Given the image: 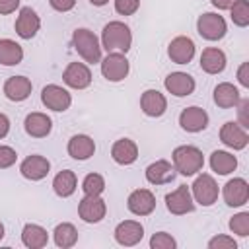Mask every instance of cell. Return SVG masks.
Wrapping results in <instances>:
<instances>
[{
	"mask_svg": "<svg viewBox=\"0 0 249 249\" xmlns=\"http://www.w3.org/2000/svg\"><path fill=\"white\" fill-rule=\"evenodd\" d=\"M4 233H6V228H4V224L0 222V241L4 239Z\"/></svg>",
	"mask_w": 249,
	"mask_h": 249,
	"instance_id": "7dc6e473",
	"label": "cell"
},
{
	"mask_svg": "<svg viewBox=\"0 0 249 249\" xmlns=\"http://www.w3.org/2000/svg\"><path fill=\"white\" fill-rule=\"evenodd\" d=\"M99 68H101V76L107 82H123L128 72H130V62L126 58L124 53H107V56H103L99 60Z\"/></svg>",
	"mask_w": 249,
	"mask_h": 249,
	"instance_id": "5b68a950",
	"label": "cell"
},
{
	"mask_svg": "<svg viewBox=\"0 0 249 249\" xmlns=\"http://www.w3.org/2000/svg\"><path fill=\"white\" fill-rule=\"evenodd\" d=\"M228 228L231 233L239 235V237H247L249 235V212H237L230 218L228 222Z\"/></svg>",
	"mask_w": 249,
	"mask_h": 249,
	"instance_id": "836d02e7",
	"label": "cell"
},
{
	"mask_svg": "<svg viewBox=\"0 0 249 249\" xmlns=\"http://www.w3.org/2000/svg\"><path fill=\"white\" fill-rule=\"evenodd\" d=\"M53 239H54V245L56 247L70 249V247H74L78 243V230L70 222H60L53 230Z\"/></svg>",
	"mask_w": 249,
	"mask_h": 249,
	"instance_id": "1f68e13d",
	"label": "cell"
},
{
	"mask_svg": "<svg viewBox=\"0 0 249 249\" xmlns=\"http://www.w3.org/2000/svg\"><path fill=\"white\" fill-rule=\"evenodd\" d=\"M2 91H4L6 99H10L14 103H21V101H25L31 95L33 84H31V80L27 76H10L4 82Z\"/></svg>",
	"mask_w": 249,
	"mask_h": 249,
	"instance_id": "ffe728a7",
	"label": "cell"
},
{
	"mask_svg": "<svg viewBox=\"0 0 249 249\" xmlns=\"http://www.w3.org/2000/svg\"><path fill=\"white\" fill-rule=\"evenodd\" d=\"M41 103L54 113H64L72 105V93L58 84H47L41 89Z\"/></svg>",
	"mask_w": 249,
	"mask_h": 249,
	"instance_id": "52a82bcc",
	"label": "cell"
},
{
	"mask_svg": "<svg viewBox=\"0 0 249 249\" xmlns=\"http://www.w3.org/2000/svg\"><path fill=\"white\" fill-rule=\"evenodd\" d=\"M140 109L146 117L158 119L167 111V97L160 89H146L140 95Z\"/></svg>",
	"mask_w": 249,
	"mask_h": 249,
	"instance_id": "44dd1931",
	"label": "cell"
},
{
	"mask_svg": "<svg viewBox=\"0 0 249 249\" xmlns=\"http://www.w3.org/2000/svg\"><path fill=\"white\" fill-rule=\"evenodd\" d=\"M8 132H10V119H8V115L0 113V140H4L8 136Z\"/></svg>",
	"mask_w": 249,
	"mask_h": 249,
	"instance_id": "ee69618b",
	"label": "cell"
},
{
	"mask_svg": "<svg viewBox=\"0 0 249 249\" xmlns=\"http://www.w3.org/2000/svg\"><path fill=\"white\" fill-rule=\"evenodd\" d=\"M144 175H146V181H148L150 185H156V187H158V185H167V183H171V181L175 179L177 171H175V167H173L171 161H167V160H156V161H152V163L146 167Z\"/></svg>",
	"mask_w": 249,
	"mask_h": 249,
	"instance_id": "7402d4cb",
	"label": "cell"
},
{
	"mask_svg": "<svg viewBox=\"0 0 249 249\" xmlns=\"http://www.w3.org/2000/svg\"><path fill=\"white\" fill-rule=\"evenodd\" d=\"M163 88L173 97H187V95H191L195 91L196 82H195V78L191 74L177 70V72H169L163 78Z\"/></svg>",
	"mask_w": 249,
	"mask_h": 249,
	"instance_id": "ac0fdd59",
	"label": "cell"
},
{
	"mask_svg": "<svg viewBox=\"0 0 249 249\" xmlns=\"http://www.w3.org/2000/svg\"><path fill=\"white\" fill-rule=\"evenodd\" d=\"M165 208L173 214V216H183V214H191L195 210V198L191 195V187L187 185H179L175 191L165 195Z\"/></svg>",
	"mask_w": 249,
	"mask_h": 249,
	"instance_id": "30bf717a",
	"label": "cell"
},
{
	"mask_svg": "<svg viewBox=\"0 0 249 249\" xmlns=\"http://www.w3.org/2000/svg\"><path fill=\"white\" fill-rule=\"evenodd\" d=\"M208 163H210V169L216 175H230L237 169V158L231 152H226V150H214L210 154Z\"/></svg>",
	"mask_w": 249,
	"mask_h": 249,
	"instance_id": "83f0119b",
	"label": "cell"
},
{
	"mask_svg": "<svg viewBox=\"0 0 249 249\" xmlns=\"http://www.w3.org/2000/svg\"><path fill=\"white\" fill-rule=\"evenodd\" d=\"M196 31L206 41H220L228 33V23H226L224 16H220L216 12H204L196 19Z\"/></svg>",
	"mask_w": 249,
	"mask_h": 249,
	"instance_id": "8992f818",
	"label": "cell"
},
{
	"mask_svg": "<svg viewBox=\"0 0 249 249\" xmlns=\"http://www.w3.org/2000/svg\"><path fill=\"white\" fill-rule=\"evenodd\" d=\"M222 198L230 208H239L249 200V183L243 177H233L222 187Z\"/></svg>",
	"mask_w": 249,
	"mask_h": 249,
	"instance_id": "7c38bea8",
	"label": "cell"
},
{
	"mask_svg": "<svg viewBox=\"0 0 249 249\" xmlns=\"http://www.w3.org/2000/svg\"><path fill=\"white\" fill-rule=\"evenodd\" d=\"M76 189H78V177H76V173L72 169H62V171H58L54 175L53 191H54L56 196L68 198V196H72L76 193Z\"/></svg>",
	"mask_w": 249,
	"mask_h": 249,
	"instance_id": "f1b7e54d",
	"label": "cell"
},
{
	"mask_svg": "<svg viewBox=\"0 0 249 249\" xmlns=\"http://www.w3.org/2000/svg\"><path fill=\"white\" fill-rule=\"evenodd\" d=\"M230 18H231L233 25H237V27H247V25H249V2H247V0H237V2L230 8Z\"/></svg>",
	"mask_w": 249,
	"mask_h": 249,
	"instance_id": "d6a6232c",
	"label": "cell"
},
{
	"mask_svg": "<svg viewBox=\"0 0 249 249\" xmlns=\"http://www.w3.org/2000/svg\"><path fill=\"white\" fill-rule=\"evenodd\" d=\"M140 8V0H115V12L119 16H132Z\"/></svg>",
	"mask_w": 249,
	"mask_h": 249,
	"instance_id": "f35d334b",
	"label": "cell"
},
{
	"mask_svg": "<svg viewBox=\"0 0 249 249\" xmlns=\"http://www.w3.org/2000/svg\"><path fill=\"white\" fill-rule=\"evenodd\" d=\"M237 82L241 88H249V62H241L237 68Z\"/></svg>",
	"mask_w": 249,
	"mask_h": 249,
	"instance_id": "b9f144b4",
	"label": "cell"
},
{
	"mask_svg": "<svg viewBox=\"0 0 249 249\" xmlns=\"http://www.w3.org/2000/svg\"><path fill=\"white\" fill-rule=\"evenodd\" d=\"M107 214V202L101 195H84L78 202V216L86 224H99Z\"/></svg>",
	"mask_w": 249,
	"mask_h": 249,
	"instance_id": "ba28073f",
	"label": "cell"
},
{
	"mask_svg": "<svg viewBox=\"0 0 249 249\" xmlns=\"http://www.w3.org/2000/svg\"><path fill=\"white\" fill-rule=\"evenodd\" d=\"M191 195L195 198V204H200V206H212L218 196H220V187L216 183V179L210 175V173H196L193 185H191Z\"/></svg>",
	"mask_w": 249,
	"mask_h": 249,
	"instance_id": "277c9868",
	"label": "cell"
},
{
	"mask_svg": "<svg viewBox=\"0 0 249 249\" xmlns=\"http://www.w3.org/2000/svg\"><path fill=\"white\" fill-rule=\"evenodd\" d=\"M152 249H177V239L167 231H156L150 237Z\"/></svg>",
	"mask_w": 249,
	"mask_h": 249,
	"instance_id": "d590c367",
	"label": "cell"
},
{
	"mask_svg": "<svg viewBox=\"0 0 249 249\" xmlns=\"http://www.w3.org/2000/svg\"><path fill=\"white\" fill-rule=\"evenodd\" d=\"M208 113L198 107V105H191V107H185L181 113H179V126L185 130V132H191V134H196V132H202L208 128Z\"/></svg>",
	"mask_w": 249,
	"mask_h": 249,
	"instance_id": "4fadbf2b",
	"label": "cell"
},
{
	"mask_svg": "<svg viewBox=\"0 0 249 249\" xmlns=\"http://www.w3.org/2000/svg\"><path fill=\"white\" fill-rule=\"evenodd\" d=\"M101 49H105L107 53H128L132 47V31L124 21H109L103 25L101 31Z\"/></svg>",
	"mask_w": 249,
	"mask_h": 249,
	"instance_id": "6da1fadb",
	"label": "cell"
},
{
	"mask_svg": "<svg viewBox=\"0 0 249 249\" xmlns=\"http://www.w3.org/2000/svg\"><path fill=\"white\" fill-rule=\"evenodd\" d=\"M237 109V123L245 128H249V99L247 97H241L239 103L233 107Z\"/></svg>",
	"mask_w": 249,
	"mask_h": 249,
	"instance_id": "ab89813d",
	"label": "cell"
},
{
	"mask_svg": "<svg viewBox=\"0 0 249 249\" xmlns=\"http://www.w3.org/2000/svg\"><path fill=\"white\" fill-rule=\"evenodd\" d=\"M212 99H214V103H216L220 109H231V107H235V105L239 103L241 93H239L237 86H233L231 82H220V84L214 88Z\"/></svg>",
	"mask_w": 249,
	"mask_h": 249,
	"instance_id": "4316f807",
	"label": "cell"
},
{
	"mask_svg": "<svg viewBox=\"0 0 249 249\" xmlns=\"http://www.w3.org/2000/svg\"><path fill=\"white\" fill-rule=\"evenodd\" d=\"M91 6H97V8H101V6H105V4H109V0H88Z\"/></svg>",
	"mask_w": 249,
	"mask_h": 249,
	"instance_id": "bcb514c9",
	"label": "cell"
},
{
	"mask_svg": "<svg viewBox=\"0 0 249 249\" xmlns=\"http://www.w3.org/2000/svg\"><path fill=\"white\" fill-rule=\"evenodd\" d=\"M49 4H51L53 10H56V12H60V14H66V12L74 10L76 0H49Z\"/></svg>",
	"mask_w": 249,
	"mask_h": 249,
	"instance_id": "60d3db41",
	"label": "cell"
},
{
	"mask_svg": "<svg viewBox=\"0 0 249 249\" xmlns=\"http://www.w3.org/2000/svg\"><path fill=\"white\" fill-rule=\"evenodd\" d=\"M84 195H101L105 191V179L99 173H88L82 181Z\"/></svg>",
	"mask_w": 249,
	"mask_h": 249,
	"instance_id": "e575fe53",
	"label": "cell"
},
{
	"mask_svg": "<svg viewBox=\"0 0 249 249\" xmlns=\"http://www.w3.org/2000/svg\"><path fill=\"white\" fill-rule=\"evenodd\" d=\"M19 8V0H0V16H10Z\"/></svg>",
	"mask_w": 249,
	"mask_h": 249,
	"instance_id": "7bdbcfd3",
	"label": "cell"
},
{
	"mask_svg": "<svg viewBox=\"0 0 249 249\" xmlns=\"http://www.w3.org/2000/svg\"><path fill=\"white\" fill-rule=\"evenodd\" d=\"M66 152L76 161H86L95 154V142L89 134H74L66 144Z\"/></svg>",
	"mask_w": 249,
	"mask_h": 249,
	"instance_id": "603a6c76",
	"label": "cell"
},
{
	"mask_svg": "<svg viewBox=\"0 0 249 249\" xmlns=\"http://www.w3.org/2000/svg\"><path fill=\"white\" fill-rule=\"evenodd\" d=\"M23 128L31 138H47L53 130V121L47 113L41 111H31L23 119Z\"/></svg>",
	"mask_w": 249,
	"mask_h": 249,
	"instance_id": "d4e9b609",
	"label": "cell"
},
{
	"mask_svg": "<svg viewBox=\"0 0 249 249\" xmlns=\"http://www.w3.org/2000/svg\"><path fill=\"white\" fill-rule=\"evenodd\" d=\"M91 70L86 62H70L62 72V82L72 89H86L91 86Z\"/></svg>",
	"mask_w": 249,
	"mask_h": 249,
	"instance_id": "9a60e30c",
	"label": "cell"
},
{
	"mask_svg": "<svg viewBox=\"0 0 249 249\" xmlns=\"http://www.w3.org/2000/svg\"><path fill=\"white\" fill-rule=\"evenodd\" d=\"M111 158L119 165H132L138 160V146L130 138H119L111 146Z\"/></svg>",
	"mask_w": 249,
	"mask_h": 249,
	"instance_id": "484cf974",
	"label": "cell"
},
{
	"mask_svg": "<svg viewBox=\"0 0 249 249\" xmlns=\"http://www.w3.org/2000/svg\"><path fill=\"white\" fill-rule=\"evenodd\" d=\"M216 10H230L237 0H210Z\"/></svg>",
	"mask_w": 249,
	"mask_h": 249,
	"instance_id": "f6af8a7d",
	"label": "cell"
},
{
	"mask_svg": "<svg viewBox=\"0 0 249 249\" xmlns=\"http://www.w3.org/2000/svg\"><path fill=\"white\" fill-rule=\"evenodd\" d=\"M195 53H196L195 41L187 35H177L167 45V56L175 64H189L195 58Z\"/></svg>",
	"mask_w": 249,
	"mask_h": 249,
	"instance_id": "e0dca14e",
	"label": "cell"
},
{
	"mask_svg": "<svg viewBox=\"0 0 249 249\" xmlns=\"http://www.w3.org/2000/svg\"><path fill=\"white\" fill-rule=\"evenodd\" d=\"M171 161H173L175 171L183 177H193L198 171H202V167H204V156H202L200 148H196L193 144L177 146L171 154Z\"/></svg>",
	"mask_w": 249,
	"mask_h": 249,
	"instance_id": "7a4b0ae2",
	"label": "cell"
},
{
	"mask_svg": "<svg viewBox=\"0 0 249 249\" xmlns=\"http://www.w3.org/2000/svg\"><path fill=\"white\" fill-rule=\"evenodd\" d=\"M72 47L86 64H97L101 56V43L97 35L88 27H76L72 33Z\"/></svg>",
	"mask_w": 249,
	"mask_h": 249,
	"instance_id": "3957f363",
	"label": "cell"
},
{
	"mask_svg": "<svg viewBox=\"0 0 249 249\" xmlns=\"http://www.w3.org/2000/svg\"><path fill=\"white\" fill-rule=\"evenodd\" d=\"M14 29H16V35L19 39H25V41L33 39L39 33V29H41V18H39V14L31 6L19 8L18 18H16V23H14Z\"/></svg>",
	"mask_w": 249,
	"mask_h": 249,
	"instance_id": "9c48e42d",
	"label": "cell"
},
{
	"mask_svg": "<svg viewBox=\"0 0 249 249\" xmlns=\"http://www.w3.org/2000/svg\"><path fill=\"white\" fill-rule=\"evenodd\" d=\"M113 237L123 247H134L144 237V226L138 220H123L115 226Z\"/></svg>",
	"mask_w": 249,
	"mask_h": 249,
	"instance_id": "5bb4252c",
	"label": "cell"
},
{
	"mask_svg": "<svg viewBox=\"0 0 249 249\" xmlns=\"http://www.w3.org/2000/svg\"><path fill=\"white\" fill-rule=\"evenodd\" d=\"M21 243L27 249H43L49 243V233L39 224H25L21 230Z\"/></svg>",
	"mask_w": 249,
	"mask_h": 249,
	"instance_id": "f546056e",
	"label": "cell"
},
{
	"mask_svg": "<svg viewBox=\"0 0 249 249\" xmlns=\"http://www.w3.org/2000/svg\"><path fill=\"white\" fill-rule=\"evenodd\" d=\"M49 171H51V161L41 154H31L19 163V173L27 181H41L49 175Z\"/></svg>",
	"mask_w": 249,
	"mask_h": 249,
	"instance_id": "d6986e66",
	"label": "cell"
},
{
	"mask_svg": "<svg viewBox=\"0 0 249 249\" xmlns=\"http://www.w3.org/2000/svg\"><path fill=\"white\" fill-rule=\"evenodd\" d=\"M208 249H237V241L231 235H214L206 243Z\"/></svg>",
	"mask_w": 249,
	"mask_h": 249,
	"instance_id": "8d00e7d4",
	"label": "cell"
},
{
	"mask_svg": "<svg viewBox=\"0 0 249 249\" xmlns=\"http://www.w3.org/2000/svg\"><path fill=\"white\" fill-rule=\"evenodd\" d=\"M200 70L210 74V76H216V74H222L226 70V64H228V56L222 49L218 47H206L200 54Z\"/></svg>",
	"mask_w": 249,
	"mask_h": 249,
	"instance_id": "cb8c5ba5",
	"label": "cell"
},
{
	"mask_svg": "<svg viewBox=\"0 0 249 249\" xmlns=\"http://www.w3.org/2000/svg\"><path fill=\"white\" fill-rule=\"evenodd\" d=\"M126 208L134 216H150L156 210V195L150 189H134L126 198Z\"/></svg>",
	"mask_w": 249,
	"mask_h": 249,
	"instance_id": "2e32d148",
	"label": "cell"
},
{
	"mask_svg": "<svg viewBox=\"0 0 249 249\" xmlns=\"http://www.w3.org/2000/svg\"><path fill=\"white\" fill-rule=\"evenodd\" d=\"M18 161V152L12 146L0 144V169H8Z\"/></svg>",
	"mask_w": 249,
	"mask_h": 249,
	"instance_id": "74e56055",
	"label": "cell"
},
{
	"mask_svg": "<svg viewBox=\"0 0 249 249\" xmlns=\"http://www.w3.org/2000/svg\"><path fill=\"white\" fill-rule=\"evenodd\" d=\"M220 140L226 148L231 150H245L249 144V132L245 126H241L237 121H228L220 128Z\"/></svg>",
	"mask_w": 249,
	"mask_h": 249,
	"instance_id": "8fae6325",
	"label": "cell"
},
{
	"mask_svg": "<svg viewBox=\"0 0 249 249\" xmlns=\"http://www.w3.org/2000/svg\"><path fill=\"white\" fill-rule=\"evenodd\" d=\"M23 60V47L14 39H0V64L2 66H18Z\"/></svg>",
	"mask_w": 249,
	"mask_h": 249,
	"instance_id": "4dcf8cb0",
	"label": "cell"
}]
</instances>
